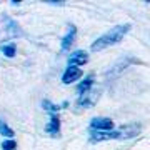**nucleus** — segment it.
Returning <instances> with one entry per match:
<instances>
[{"instance_id":"7ed1b4c3","label":"nucleus","mask_w":150,"mask_h":150,"mask_svg":"<svg viewBox=\"0 0 150 150\" xmlns=\"http://www.w3.org/2000/svg\"><path fill=\"white\" fill-rule=\"evenodd\" d=\"M115 129L112 118L107 117H95L92 118L90 125H88V132H110Z\"/></svg>"},{"instance_id":"f257e3e1","label":"nucleus","mask_w":150,"mask_h":150,"mask_svg":"<svg viewBox=\"0 0 150 150\" xmlns=\"http://www.w3.org/2000/svg\"><path fill=\"white\" fill-rule=\"evenodd\" d=\"M140 123H127L122 125L118 129H113L110 132H90V142L97 144V142H105V140H127V139H134L140 134Z\"/></svg>"},{"instance_id":"f03ea898","label":"nucleus","mask_w":150,"mask_h":150,"mask_svg":"<svg viewBox=\"0 0 150 150\" xmlns=\"http://www.w3.org/2000/svg\"><path fill=\"white\" fill-rule=\"evenodd\" d=\"M130 28H132L130 23H123V25H117V27H113L112 30L105 32L103 35H100V37L97 38V40H93V43L90 45L92 52H100V50L110 47V45H115V43L122 42L123 37L129 33Z\"/></svg>"},{"instance_id":"20e7f679","label":"nucleus","mask_w":150,"mask_h":150,"mask_svg":"<svg viewBox=\"0 0 150 150\" xmlns=\"http://www.w3.org/2000/svg\"><path fill=\"white\" fill-rule=\"evenodd\" d=\"M98 97H100V90H97L95 87H93V88H90L88 92H85V93H82V95L79 97L77 105L80 108H92L97 103Z\"/></svg>"},{"instance_id":"9d476101","label":"nucleus","mask_w":150,"mask_h":150,"mask_svg":"<svg viewBox=\"0 0 150 150\" xmlns=\"http://www.w3.org/2000/svg\"><path fill=\"white\" fill-rule=\"evenodd\" d=\"M67 107H69V102H64L62 105H57V103H52L50 100H42V108H45L50 113H57L62 108H67Z\"/></svg>"},{"instance_id":"dca6fc26","label":"nucleus","mask_w":150,"mask_h":150,"mask_svg":"<svg viewBox=\"0 0 150 150\" xmlns=\"http://www.w3.org/2000/svg\"><path fill=\"white\" fill-rule=\"evenodd\" d=\"M47 4H50V5H55V7H62L65 2H64V0H47Z\"/></svg>"},{"instance_id":"0eeeda50","label":"nucleus","mask_w":150,"mask_h":150,"mask_svg":"<svg viewBox=\"0 0 150 150\" xmlns=\"http://www.w3.org/2000/svg\"><path fill=\"white\" fill-rule=\"evenodd\" d=\"M88 62V54L83 50H75L74 54L69 55V65H75V67H82Z\"/></svg>"},{"instance_id":"423d86ee","label":"nucleus","mask_w":150,"mask_h":150,"mask_svg":"<svg viewBox=\"0 0 150 150\" xmlns=\"http://www.w3.org/2000/svg\"><path fill=\"white\" fill-rule=\"evenodd\" d=\"M75 35H77V27H75V25H69V27H67V33H65V37L62 38V42H60V47H62L64 52H67V50L74 45Z\"/></svg>"},{"instance_id":"6e6552de","label":"nucleus","mask_w":150,"mask_h":150,"mask_svg":"<svg viewBox=\"0 0 150 150\" xmlns=\"http://www.w3.org/2000/svg\"><path fill=\"white\" fill-rule=\"evenodd\" d=\"M45 132L50 135H57L60 132V117L57 113H50V122L45 125Z\"/></svg>"},{"instance_id":"4468645a","label":"nucleus","mask_w":150,"mask_h":150,"mask_svg":"<svg viewBox=\"0 0 150 150\" xmlns=\"http://www.w3.org/2000/svg\"><path fill=\"white\" fill-rule=\"evenodd\" d=\"M0 149L2 150H15L17 149V142L13 139H5L2 144H0Z\"/></svg>"},{"instance_id":"f8f14e48","label":"nucleus","mask_w":150,"mask_h":150,"mask_svg":"<svg viewBox=\"0 0 150 150\" xmlns=\"http://www.w3.org/2000/svg\"><path fill=\"white\" fill-rule=\"evenodd\" d=\"M130 64H139V60L137 59H127V60H122V64H118L115 69H112L110 72H108V75H112V74H118V72H122L125 67H129Z\"/></svg>"},{"instance_id":"9b49d317","label":"nucleus","mask_w":150,"mask_h":150,"mask_svg":"<svg viewBox=\"0 0 150 150\" xmlns=\"http://www.w3.org/2000/svg\"><path fill=\"white\" fill-rule=\"evenodd\" d=\"M0 50H2V54L5 55L7 59H13V57L17 55V45L12 43V42L2 43V45H0Z\"/></svg>"},{"instance_id":"39448f33","label":"nucleus","mask_w":150,"mask_h":150,"mask_svg":"<svg viewBox=\"0 0 150 150\" xmlns=\"http://www.w3.org/2000/svg\"><path fill=\"white\" fill-rule=\"evenodd\" d=\"M83 72H82L80 67H75V65H69L67 69H65L64 75H62V82H64L65 85H70V83H74V82L80 80Z\"/></svg>"},{"instance_id":"ddd939ff","label":"nucleus","mask_w":150,"mask_h":150,"mask_svg":"<svg viewBox=\"0 0 150 150\" xmlns=\"http://www.w3.org/2000/svg\"><path fill=\"white\" fill-rule=\"evenodd\" d=\"M0 135H4L5 139H13L15 132H13V130H12L5 122H2V120H0Z\"/></svg>"},{"instance_id":"1a4fd4ad","label":"nucleus","mask_w":150,"mask_h":150,"mask_svg":"<svg viewBox=\"0 0 150 150\" xmlns=\"http://www.w3.org/2000/svg\"><path fill=\"white\" fill-rule=\"evenodd\" d=\"M93 80H95V77H93V74H88L85 77V79H83V80L80 82V83H79V85H77V92H79V93H85V92H88L90 90V88H93Z\"/></svg>"},{"instance_id":"2eb2a0df","label":"nucleus","mask_w":150,"mask_h":150,"mask_svg":"<svg viewBox=\"0 0 150 150\" xmlns=\"http://www.w3.org/2000/svg\"><path fill=\"white\" fill-rule=\"evenodd\" d=\"M7 27H8V30L13 33V37H18V35H20V28L17 27V23L12 20V18H7Z\"/></svg>"}]
</instances>
